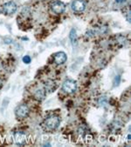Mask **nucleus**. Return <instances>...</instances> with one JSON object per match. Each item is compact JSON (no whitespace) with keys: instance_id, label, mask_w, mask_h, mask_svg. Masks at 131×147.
I'll return each instance as SVG.
<instances>
[{"instance_id":"1","label":"nucleus","mask_w":131,"mask_h":147,"mask_svg":"<svg viewBox=\"0 0 131 147\" xmlns=\"http://www.w3.org/2000/svg\"><path fill=\"white\" fill-rule=\"evenodd\" d=\"M59 125V119L56 116H50L45 120V126L47 130H56Z\"/></svg>"},{"instance_id":"2","label":"nucleus","mask_w":131,"mask_h":147,"mask_svg":"<svg viewBox=\"0 0 131 147\" xmlns=\"http://www.w3.org/2000/svg\"><path fill=\"white\" fill-rule=\"evenodd\" d=\"M77 89V84L76 81L73 80V79H68L66 80L63 84H62V90L67 92V93H74Z\"/></svg>"},{"instance_id":"3","label":"nucleus","mask_w":131,"mask_h":147,"mask_svg":"<svg viewBox=\"0 0 131 147\" xmlns=\"http://www.w3.org/2000/svg\"><path fill=\"white\" fill-rule=\"evenodd\" d=\"M50 8L52 11L55 14H61L65 11L66 10V5L64 3L60 1H54L51 4Z\"/></svg>"},{"instance_id":"4","label":"nucleus","mask_w":131,"mask_h":147,"mask_svg":"<svg viewBox=\"0 0 131 147\" xmlns=\"http://www.w3.org/2000/svg\"><path fill=\"white\" fill-rule=\"evenodd\" d=\"M17 8H18L17 5L13 1H10L3 5V12L5 15H12L16 12Z\"/></svg>"},{"instance_id":"5","label":"nucleus","mask_w":131,"mask_h":147,"mask_svg":"<svg viewBox=\"0 0 131 147\" xmlns=\"http://www.w3.org/2000/svg\"><path fill=\"white\" fill-rule=\"evenodd\" d=\"M71 7L74 11L80 13V12L84 11V10L86 8V5L82 0H74Z\"/></svg>"},{"instance_id":"6","label":"nucleus","mask_w":131,"mask_h":147,"mask_svg":"<svg viewBox=\"0 0 131 147\" xmlns=\"http://www.w3.org/2000/svg\"><path fill=\"white\" fill-rule=\"evenodd\" d=\"M53 59H54V62L55 64L57 65H62L64 64L66 61L68 59V57H67V54L63 51H59L57 53H55L53 55Z\"/></svg>"},{"instance_id":"7","label":"nucleus","mask_w":131,"mask_h":147,"mask_svg":"<svg viewBox=\"0 0 131 147\" xmlns=\"http://www.w3.org/2000/svg\"><path fill=\"white\" fill-rule=\"evenodd\" d=\"M29 114V108L25 105H19L16 110V116L18 119H24Z\"/></svg>"},{"instance_id":"8","label":"nucleus","mask_w":131,"mask_h":147,"mask_svg":"<svg viewBox=\"0 0 131 147\" xmlns=\"http://www.w3.org/2000/svg\"><path fill=\"white\" fill-rule=\"evenodd\" d=\"M14 140L18 145H23L26 141V136L21 131H16L14 133Z\"/></svg>"},{"instance_id":"9","label":"nucleus","mask_w":131,"mask_h":147,"mask_svg":"<svg viewBox=\"0 0 131 147\" xmlns=\"http://www.w3.org/2000/svg\"><path fill=\"white\" fill-rule=\"evenodd\" d=\"M69 38L72 42V44L74 45H77V41H78V38H77V34H76V31L74 29H72L70 33H69Z\"/></svg>"},{"instance_id":"10","label":"nucleus","mask_w":131,"mask_h":147,"mask_svg":"<svg viewBox=\"0 0 131 147\" xmlns=\"http://www.w3.org/2000/svg\"><path fill=\"white\" fill-rule=\"evenodd\" d=\"M45 97H46V92H45V91L42 90V89L38 90V91L35 92V98H36L37 100L41 101V100H43V99L45 98Z\"/></svg>"},{"instance_id":"11","label":"nucleus","mask_w":131,"mask_h":147,"mask_svg":"<svg viewBox=\"0 0 131 147\" xmlns=\"http://www.w3.org/2000/svg\"><path fill=\"white\" fill-rule=\"evenodd\" d=\"M121 81V76H115V79H114V86H118Z\"/></svg>"},{"instance_id":"12","label":"nucleus","mask_w":131,"mask_h":147,"mask_svg":"<svg viewBox=\"0 0 131 147\" xmlns=\"http://www.w3.org/2000/svg\"><path fill=\"white\" fill-rule=\"evenodd\" d=\"M31 57H30V56H25L24 57H23V62L25 63V64H30L31 63Z\"/></svg>"},{"instance_id":"13","label":"nucleus","mask_w":131,"mask_h":147,"mask_svg":"<svg viewBox=\"0 0 131 147\" xmlns=\"http://www.w3.org/2000/svg\"><path fill=\"white\" fill-rule=\"evenodd\" d=\"M85 139H86V142H87V143H90V142H92V140H93V137H92V135L87 134V135H86Z\"/></svg>"},{"instance_id":"14","label":"nucleus","mask_w":131,"mask_h":147,"mask_svg":"<svg viewBox=\"0 0 131 147\" xmlns=\"http://www.w3.org/2000/svg\"><path fill=\"white\" fill-rule=\"evenodd\" d=\"M125 16H126V18H127L128 22H130V11L128 9L127 10V12L125 13Z\"/></svg>"},{"instance_id":"15","label":"nucleus","mask_w":131,"mask_h":147,"mask_svg":"<svg viewBox=\"0 0 131 147\" xmlns=\"http://www.w3.org/2000/svg\"><path fill=\"white\" fill-rule=\"evenodd\" d=\"M125 1H126V0H115V2L118 3V4H121V3H123Z\"/></svg>"}]
</instances>
